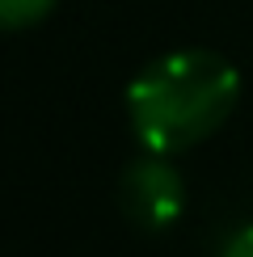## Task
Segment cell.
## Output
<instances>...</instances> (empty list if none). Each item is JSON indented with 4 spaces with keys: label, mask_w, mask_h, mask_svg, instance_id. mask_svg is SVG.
I'll list each match as a JSON object with an SVG mask.
<instances>
[{
    "label": "cell",
    "mask_w": 253,
    "mask_h": 257,
    "mask_svg": "<svg viewBox=\"0 0 253 257\" xmlns=\"http://www.w3.org/2000/svg\"><path fill=\"white\" fill-rule=\"evenodd\" d=\"M240 97V72L207 47L169 51L126 84V118L148 152H186L228 122Z\"/></svg>",
    "instance_id": "6da1fadb"
},
{
    "label": "cell",
    "mask_w": 253,
    "mask_h": 257,
    "mask_svg": "<svg viewBox=\"0 0 253 257\" xmlns=\"http://www.w3.org/2000/svg\"><path fill=\"white\" fill-rule=\"evenodd\" d=\"M118 207L140 232H165L186 211V181L165 152H148L122 169Z\"/></svg>",
    "instance_id": "7a4b0ae2"
},
{
    "label": "cell",
    "mask_w": 253,
    "mask_h": 257,
    "mask_svg": "<svg viewBox=\"0 0 253 257\" xmlns=\"http://www.w3.org/2000/svg\"><path fill=\"white\" fill-rule=\"evenodd\" d=\"M59 0H0V30H26L42 21Z\"/></svg>",
    "instance_id": "3957f363"
},
{
    "label": "cell",
    "mask_w": 253,
    "mask_h": 257,
    "mask_svg": "<svg viewBox=\"0 0 253 257\" xmlns=\"http://www.w3.org/2000/svg\"><path fill=\"white\" fill-rule=\"evenodd\" d=\"M219 257H253V223H249V228H240V232H232Z\"/></svg>",
    "instance_id": "277c9868"
}]
</instances>
